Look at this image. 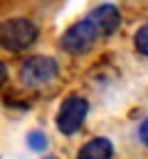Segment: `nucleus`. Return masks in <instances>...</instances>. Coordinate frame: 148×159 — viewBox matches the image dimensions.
Returning a JSON list of instances; mask_svg holds the SVG:
<instances>
[{
	"mask_svg": "<svg viewBox=\"0 0 148 159\" xmlns=\"http://www.w3.org/2000/svg\"><path fill=\"white\" fill-rule=\"evenodd\" d=\"M39 37V30L30 18H9L0 25V46L9 52H23Z\"/></svg>",
	"mask_w": 148,
	"mask_h": 159,
	"instance_id": "nucleus-1",
	"label": "nucleus"
},
{
	"mask_svg": "<svg viewBox=\"0 0 148 159\" xmlns=\"http://www.w3.org/2000/svg\"><path fill=\"white\" fill-rule=\"evenodd\" d=\"M59 73V66L53 57L48 55H34L23 61L21 66V82L30 89H41V86L50 84Z\"/></svg>",
	"mask_w": 148,
	"mask_h": 159,
	"instance_id": "nucleus-2",
	"label": "nucleus"
},
{
	"mask_svg": "<svg viewBox=\"0 0 148 159\" xmlns=\"http://www.w3.org/2000/svg\"><path fill=\"white\" fill-rule=\"evenodd\" d=\"M96 39H100L98 32H96V27L91 25V20L84 16L82 20L73 23L69 30L62 34L59 46H62V50H66L69 55H82L87 50H91Z\"/></svg>",
	"mask_w": 148,
	"mask_h": 159,
	"instance_id": "nucleus-3",
	"label": "nucleus"
},
{
	"mask_svg": "<svg viewBox=\"0 0 148 159\" xmlns=\"http://www.w3.org/2000/svg\"><path fill=\"white\" fill-rule=\"evenodd\" d=\"M87 114H89V102L87 100L80 98V96H69L59 105V111H57V118H55L57 129L66 136L75 134L78 129L82 127Z\"/></svg>",
	"mask_w": 148,
	"mask_h": 159,
	"instance_id": "nucleus-4",
	"label": "nucleus"
},
{
	"mask_svg": "<svg viewBox=\"0 0 148 159\" xmlns=\"http://www.w3.org/2000/svg\"><path fill=\"white\" fill-rule=\"evenodd\" d=\"M87 18L91 20V25L96 27L98 37H112L118 30V25H121V11L109 2H103L98 7H93Z\"/></svg>",
	"mask_w": 148,
	"mask_h": 159,
	"instance_id": "nucleus-5",
	"label": "nucleus"
},
{
	"mask_svg": "<svg viewBox=\"0 0 148 159\" xmlns=\"http://www.w3.org/2000/svg\"><path fill=\"white\" fill-rule=\"evenodd\" d=\"M112 152H114L112 141L105 139V136H96L80 148L75 159H112Z\"/></svg>",
	"mask_w": 148,
	"mask_h": 159,
	"instance_id": "nucleus-6",
	"label": "nucleus"
},
{
	"mask_svg": "<svg viewBox=\"0 0 148 159\" xmlns=\"http://www.w3.org/2000/svg\"><path fill=\"white\" fill-rule=\"evenodd\" d=\"M48 146V139L46 134L41 132V129H32V132L27 134V148L34 150V152H41V150H46Z\"/></svg>",
	"mask_w": 148,
	"mask_h": 159,
	"instance_id": "nucleus-7",
	"label": "nucleus"
},
{
	"mask_svg": "<svg viewBox=\"0 0 148 159\" xmlns=\"http://www.w3.org/2000/svg\"><path fill=\"white\" fill-rule=\"evenodd\" d=\"M135 48H137L139 55L148 57V23H144V25L135 32Z\"/></svg>",
	"mask_w": 148,
	"mask_h": 159,
	"instance_id": "nucleus-8",
	"label": "nucleus"
},
{
	"mask_svg": "<svg viewBox=\"0 0 148 159\" xmlns=\"http://www.w3.org/2000/svg\"><path fill=\"white\" fill-rule=\"evenodd\" d=\"M137 134H139V141H141L144 146L148 148V118H144L141 123H139V129H137Z\"/></svg>",
	"mask_w": 148,
	"mask_h": 159,
	"instance_id": "nucleus-9",
	"label": "nucleus"
},
{
	"mask_svg": "<svg viewBox=\"0 0 148 159\" xmlns=\"http://www.w3.org/2000/svg\"><path fill=\"white\" fill-rule=\"evenodd\" d=\"M7 75H9V73H7V66H5L2 61H0V86L7 82Z\"/></svg>",
	"mask_w": 148,
	"mask_h": 159,
	"instance_id": "nucleus-10",
	"label": "nucleus"
},
{
	"mask_svg": "<svg viewBox=\"0 0 148 159\" xmlns=\"http://www.w3.org/2000/svg\"><path fill=\"white\" fill-rule=\"evenodd\" d=\"M46 159H57V157H46Z\"/></svg>",
	"mask_w": 148,
	"mask_h": 159,
	"instance_id": "nucleus-11",
	"label": "nucleus"
}]
</instances>
